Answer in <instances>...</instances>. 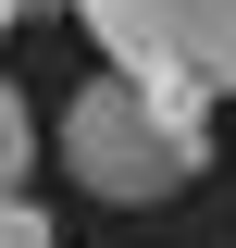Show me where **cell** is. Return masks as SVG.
Here are the masks:
<instances>
[{
	"instance_id": "3",
	"label": "cell",
	"mask_w": 236,
	"mask_h": 248,
	"mask_svg": "<svg viewBox=\"0 0 236 248\" xmlns=\"http://www.w3.org/2000/svg\"><path fill=\"white\" fill-rule=\"evenodd\" d=\"M25 149H37V124H25V87L0 75V199L25 186Z\"/></svg>"
},
{
	"instance_id": "1",
	"label": "cell",
	"mask_w": 236,
	"mask_h": 248,
	"mask_svg": "<svg viewBox=\"0 0 236 248\" xmlns=\"http://www.w3.org/2000/svg\"><path fill=\"white\" fill-rule=\"evenodd\" d=\"M62 174L112 199V211H162L174 186L211 174V124L186 87H137V75H87L62 99Z\"/></svg>"
},
{
	"instance_id": "2",
	"label": "cell",
	"mask_w": 236,
	"mask_h": 248,
	"mask_svg": "<svg viewBox=\"0 0 236 248\" xmlns=\"http://www.w3.org/2000/svg\"><path fill=\"white\" fill-rule=\"evenodd\" d=\"M75 25L112 50V75L137 87H186V99H224L236 87V0H62Z\"/></svg>"
},
{
	"instance_id": "4",
	"label": "cell",
	"mask_w": 236,
	"mask_h": 248,
	"mask_svg": "<svg viewBox=\"0 0 236 248\" xmlns=\"http://www.w3.org/2000/svg\"><path fill=\"white\" fill-rule=\"evenodd\" d=\"M0 248H50V211H25V199H0Z\"/></svg>"
},
{
	"instance_id": "6",
	"label": "cell",
	"mask_w": 236,
	"mask_h": 248,
	"mask_svg": "<svg viewBox=\"0 0 236 248\" xmlns=\"http://www.w3.org/2000/svg\"><path fill=\"white\" fill-rule=\"evenodd\" d=\"M25 13H62V0H25Z\"/></svg>"
},
{
	"instance_id": "5",
	"label": "cell",
	"mask_w": 236,
	"mask_h": 248,
	"mask_svg": "<svg viewBox=\"0 0 236 248\" xmlns=\"http://www.w3.org/2000/svg\"><path fill=\"white\" fill-rule=\"evenodd\" d=\"M0 25H25V0H0Z\"/></svg>"
}]
</instances>
